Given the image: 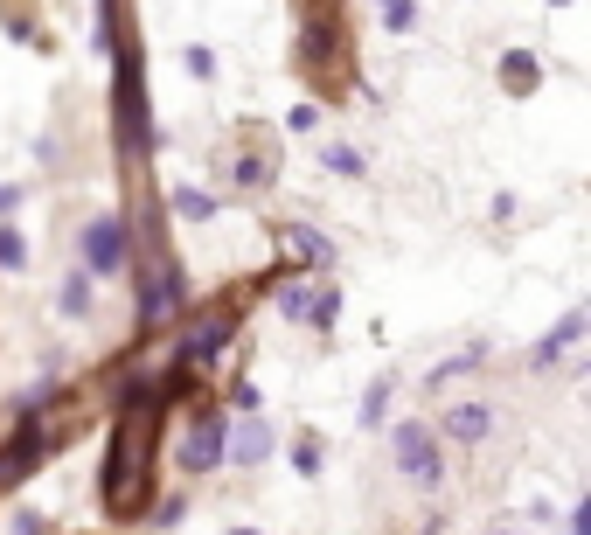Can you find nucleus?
I'll return each instance as SVG.
<instances>
[{
  "mask_svg": "<svg viewBox=\"0 0 591 535\" xmlns=\"http://www.w3.org/2000/svg\"><path fill=\"white\" fill-rule=\"evenodd\" d=\"M160 417L167 403L147 390L119 397V417H112V445H105V473H98V494H105V515L112 522H147L153 508V452H160Z\"/></svg>",
  "mask_w": 591,
  "mask_h": 535,
  "instance_id": "nucleus-1",
  "label": "nucleus"
},
{
  "mask_svg": "<svg viewBox=\"0 0 591 535\" xmlns=\"http://www.w3.org/2000/svg\"><path fill=\"white\" fill-rule=\"evenodd\" d=\"M112 146H119L126 167L160 153V133H153V112H147V56H140L133 35L112 42Z\"/></svg>",
  "mask_w": 591,
  "mask_h": 535,
  "instance_id": "nucleus-2",
  "label": "nucleus"
},
{
  "mask_svg": "<svg viewBox=\"0 0 591 535\" xmlns=\"http://www.w3.org/2000/svg\"><path fill=\"white\" fill-rule=\"evenodd\" d=\"M133 299H140V341L167 334L188 313V271H181V258L160 237H147V258L133 265Z\"/></svg>",
  "mask_w": 591,
  "mask_h": 535,
  "instance_id": "nucleus-3",
  "label": "nucleus"
},
{
  "mask_svg": "<svg viewBox=\"0 0 591 535\" xmlns=\"http://www.w3.org/2000/svg\"><path fill=\"white\" fill-rule=\"evenodd\" d=\"M390 452H397V473L418 494H439L445 487V452H439V438L425 431V417H397L390 424Z\"/></svg>",
  "mask_w": 591,
  "mask_h": 535,
  "instance_id": "nucleus-4",
  "label": "nucleus"
},
{
  "mask_svg": "<svg viewBox=\"0 0 591 535\" xmlns=\"http://www.w3.org/2000/svg\"><path fill=\"white\" fill-rule=\"evenodd\" d=\"M49 452H56V445H49L42 410H21V417H14V431L0 438V494H14L21 480H35V466H42Z\"/></svg>",
  "mask_w": 591,
  "mask_h": 535,
  "instance_id": "nucleus-5",
  "label": "nucleus"
},
{
  "mask_svg": "<svg viewBox=\"0 0 591 535\" xmlns=\"http://www.w3.org/2000/svg\"><path fill=\"white\" fill-rule=\"evenodd\" d=\"M126 265H133V223L119 209H98L84 223V271L91 278H119Z\"/></svg>",
  "mask_w": 591,
  "mask_h": 535,
  "instance_id": "nucleus-6",
  "label": "nucleus"
},
{
  "mask_svg": "<svg viewBox=\"0 0 591 535\" xmlns=\"http://www.w3.org/2000/svg\"><path fill=\"white\" fill-rule=\"evenodd\" d=\"M223 445H230V410L223 403H202L188 417V438H181V473L188 480H209L223 466Z\"/></svg>",
  "mask_w": 591,
  "mask_h": 535,
  "instance_id": "nucleus-7",
  "label": "nucleus"
},
{
  "mask_svg": "<svg viewBox=\"0 0 591 535\" xmlns=\"http://www.w3.org/2000/svg\"><path fill=\"white\" fill-rule=\"evenodd\" d=\"M237 320H244V313H230V306H209L202 320H188V327H181V341H174V362H188V369L202 362V369H209V362L237 341Z\"/></svg>",
  "mask_w": 591,
  "mask_h": 535,
  "instance_id": "nucleus-8",
  "label": "nucleus"
},
{
  "mask_svg": "<svg viewBox=\"0 0 591 535\" xmlns=\"http://www.w3.org/2000/svg\"><path fill=\"white\" fill-rule=\"evenodd\" d=\"M279 313H286V320H306V327H334L341 292H334V285H327V292H313V285H286V292H279Z\"/></svg>",
  "mask_w": 591,
  "mask_h": 535,
  "instance_id": "nucleus-9",
  "label": "nucleus"
},
{
  "mask_svg": "<svg viewBox=\"0 0 591 535\" xmlns=\"http://www.w3.org/2000/svg\"><path fill=\"white\" fill-rule=\"evenodd\" d=\"M272 424L265 417H244V424H230V445H223V459H237V466H265L272 459Z\"/></svg>",
  "mask_w": 591,
  "mask_h": 535,
  "instance_id": "nucleus-10",
  "label": "nucleus"
},
{
  "mask_svg": "<svg viewBox=\"0 0 591 535\" xmlns=\"http://www.w3.org/2000/svg\"><path fill=\"white\" fill-rule=\"evenodd\" d=\"M279 244L293 251L299 271H334V244H327L320 230H306V223H286V230H279Z\"/></svg>",
  "mask_w": 591,
  "mask_h": 535,
  "instance_id": "nucleus-11",
  "label": "nucleus"
},
{
  "mask_svg": "<svg viewBox=\"0 0 591 535\" xmlns=\"http://www.w3.org/2000/svg\"><path fill=\"white\" fill-rule=\"evenodd\" d=\"M578 341H585V313H564V320H557V327L536 341V369H557V362H564Z\"/></svg>",
  "mask_w": 591,
  "mask_h": 535,
  "instance_id": "nucleus-12",
  "label": "nucleus"
},
{
  "mask_svg": "<svg viewBox=\"0 0 591 535\" xmlns=\"http://www.w3.org/2000/svg\"><path fill=\"white\" fill-rule=\"evenodd\" d=\"M487 431H494V410H487V403H452V410H445V438H452V445H480Z\"/></svg>",
  "mask_w": 591,
  "mask_h": 535,
  "instance_id": "nucleus-13",
  "label": "nucleus"
},
{
  "mask_svg": "<svg viewBox=\"0 0 591 535\" xmlns=\"http://www.w3.org/2000/svg\"><path fill=\"white\" fill-rule=\"evenodd\" d=\"M501 84H508L515 98H529V91L543 84V63H536L529 49H508V56H501Z\"/></svg>",
  "mask_w": 591,
  "mask_h": 535,
  "instance_id": "nucleus-14",
  "label": "nucleus"
},
{
  "mask_svg": "<svg viewBox=\"0 0 591 535\" xmlns=\"http://www.w3.org/2000/svg\"><path fill=\"white\" fill-rule=\"evenodd\" d=\"M91 285H98V278H91L84 265L63 278V320H91Z\"/></svg>",
  "mask_w": 591,
  "mask_h": 535,
  "instance_id": "nucleus-15",
  "label": "nucleus"
},
{
  "mask_svg": "<svg viewBox=\"0 0 591 535\" xmlns=\"http://www.w3.org/2000/svg\"><path fill=\"white\" fill-rule=\"evenodd\" d=\"M167 202H174V216H181V223H209V216L223 209V202H216V195H202V188H174Z\"/></svg>",
  "mask_w": 591,
  "mask_h": 535,
  "instance_id": "nucleus-16",
  "label": "nucleus"
},
{
  "mask_svg": "<svg viewBox=\"0 0 591 535\" xmlns=\"http://www.w3.org/2000/svg\"><path fill=\"white\" fill-rule=\"evenodd\" d=\"M320 167L341 174V181H362V174H369V160H362L355 146H320Z\"/></svg>",
  "mask_w": 591,
  "mask_h": 535,
  "instance_id": "nucleus-17",
  "label": "nucleus"
},
{
  "mask_svg": "<svg viewBox=\"0 0 591 535\" xmlns=\"http://www.w3.org/2000/svg\"><path fill=\"white\" fill-rule=\"evenodd\" d=\"M320 459H327V445H320L313 431H299V438H293V473H299V480H313V473H320Z\"/></svg>",
  "mask_w": 591,
  "mask_h": 535,
  "instance_id": "nucleus-18",
  "label": "nucleus"
},
{
  "mask_svg": "<svg viewBox=\"0 0 591 535\" xmlns=\"http://www.w3.org/2000/svg\"><path fill=\"white\" fill-rule=\"evenodd\" d=\"M21 265H28V237L0 216V271H21Z\"/></svg>",
  "mask_w": 591,
  "mask_h": 535,
  "instance_id": "nucleus-19",
  "label": "nucleus"
},
{
  "mask_svg": "<svg viewBox=\"0 0 591 535\" xmlns=\"http://www.w3.org/2000/svg\"><path fill=\"white\" fill-rule=\"evenodd\" d=\"M265 181H272V160L265 153H244L237 160V188H265Z\"/></svg>",
  "mask_w": 591,
  "mask_h": 535,
  "instance_id": "nucleus-20",
  "label": "nucleus"
},
{
  "mask_svg": "<svg viewBox=\"0 0 591 535\" xmlns=\"http://www.w3.org/2000/svg\"><path fill=\"white\" fill-rule=\"evenodd\" d=\"M390 397H397V383L383 376V383H376V390L362 397V424H383V410H390Z\"/></svg>",
  "mask_w": 591,
  "mask_h": 535,
  "instance_id": "nucleus-21",
  "label": "nucleus"
},
{
  "mask_svg": "<svg viewBox=\"0 0 591 535\" xmlns=\"http://www.w3.org/2000/svg\"><path fill=\"white\" fill-rule=\"evenodd\" d=\"M313 126H320V105H293L286 112V133H313Z\"/></svg>",
  "mask_w": 591,
  "mask_h": 535,
  "instance_id": "nucleus-22",
  "label": "nucleus"
},
{
  "mask_svg": "<svg viewBox=\"0 0 591 535\" xmlns=\"http://www.w3.org/2000/svg\"><path fill=\"white\" fill-rule=\"evenodd\" d=\"M564 535H591V508H585V501H571V515H564Z\"/></svg>",
  "mask_w": 591,
  "mask_h": 535,
  "instance_id": "nucleus-23",
  "label": "nucleus"
},
{
  "mask_svg": "<svg viewBox=\"0 0 591 535\" xmlns=\"http://www.w3.org/2000/svg\"><path fill=\"white\" fill-rule=\"evenodd\" d=\"M14 209H21V188H14V181H0V216H14Z\"/></svg>",
  "mask_w": 591,
  "mask_h": 535,
  "instance_id": "nucleus-24",
  "label": "nucleus"
},
{
  "mask_svg": "<svg viewBox=\"0 0 591 535\" xmlns=\"http://www.w3.org/2000/svg\"><path fill=\"white\" fill-rule=\"evenodd\" d=\"M14 535H49V529H42L35 515H21V522H14Z\"/></svg>",
  "mask_w": 591,
  "mask_h": 535,
  "instance_id": "nucleus-25",
  "label": "nucleus"
},
{
  "mask_svg": "<svg viewBox=\"0 0 591 535\" xmlns=\"http://www.w3.org/2000/svg\"><path fill=\"white\" fill-rule=\"evenodd\" d=\"M230 535H258V529H230Z\"/></svg>",
  "mask_w": 591,
  "mask_h": 535,
  "instance_id": "nucleus-26",
  "label": "nucleus"
}]
</instances>
